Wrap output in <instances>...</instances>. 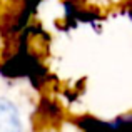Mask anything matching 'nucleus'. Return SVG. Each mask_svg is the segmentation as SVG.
<instances>
[{
    "mask_svg": "<svg viewBox=\"0 0 132 132\" xmlns=\"http://www.w3.org/2000/svg\"><path fill=\"white\" fill-rule=\"evenodd\" d=\"M0 132H22L19 110L5 99H0Z\"/></svg>",
    "mask_w": 132,
    "mask_h": 132,
    "instance_id": "nucleus-1",
    "label": "nucleus"
}]
</instances>
